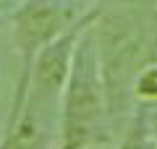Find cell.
<instances>
[{"instance_id":"obj_1","label":"cell","mask_w":157,"mask_h":149,"mask_svg":"<svg viewBox=\"0 0 157 149\" xmlns=\"http://www.w3.org/2000/svg\"><path fill=\"white\" fill-rule=\"evenodd\" d=\"M94 24L84 32L73 55V68L60 105L58 149H92L94 144L107 139L105 126L113 115V107L102 73Z\"/></svg>"},{"instance_id":"obj_8","label":"cell","mask_w":157,"mask_h":149,"mask_svg":"<svg viewBox=\"0 0 157 149\" xmlns=\"http://www.w3.org/2000/svg\"><path fill=\"white\" fill-rule=\"evenodd\" d=\"M155 149H157V144H155Z\"/></svg>"},{"instance_id":"obj_5","label":"cell","mask_w":157,"mask_h":149,"mask_svg":"<svg viewBox=\"0 0 157 149\" xmlns=\"http://www.w3.org/2000/svg\"><path fill=\"white\" fill-rule=\"evenodd\" d=\"M115 149H155L152 147V128H149V118H147V107H139L134 113L128 133Z\"/></svg>"},{"instance_id":"obj_7","label":"cell","mask_w":157,"mask_h":149,"mask_svg":"<svg viewBox=\"0 0 157 149\" xmlns=\"http://www.w3.org/2000/svg\"><path fill=\"white\" fill-rule=\"evenodd\" d=\"M21 3H24V0H0V11H11L13 13Z\"/></svg>"},{"instance_id":"obj_6","label":"cell","mask_w":157,"mask_h":149,"mask_svg":"<svg viewBox=\"0 0 157 149\" xmlns=\"http://www.w3.org/2000/svg\"><path fill=\"white\" fill-rule=\"evenodd\" d=\"M131 97L141 107L157 105V63H149L147 68L139 71V76L134 78V86H131Z\"/></svg>"},{"instance_id":"obj_3","label":"cell","mask_w":157,"mask_h":149,"mask_svg":"<svg viewBox=\"0 0 157 149\" xmlns=\"http://www.w3.org/2000/svg\"><path fill=\"white\" fill-rule=\"evenodd\" d=\"M84 16L86 11L81 13L76 0H24L11 13L13 44H16V52H18V76L11 94L6 128L16 126L18 118L24 115V107H26V99H29V86H32V73L42 50L47 44H52L58 37H63L71 26H76Z\"/></svg>"},{"instance_id":"obj_2","label":"cell","mask_w":157,"mask_h":149,"mask_svg":"<svg viewBox=\"0 0 157 149\" xmlns=\"http://www.w3.org/2000/svg\"><path fill=\"white\" fill-rule=\"evenodd\" d=\"M102 73L110 94L113 115L121 110V94H131L141 68L157 63V18L139 11H118L100 16L94 24Z\"/></svg>"},{"instance_id":"obj_4","label":"cell","mask_w":157,"mask_h":149,"mask_svg":"<svg viewBox=\"0 0 157 149\" xmlns=\"http://www.w3.org/2000/svg\"><path fill=\"white\" fill-rule=\"evenodd\" d=\"M0 149H58V128L32 110H24L16 126L3 128Z\"/></svg>"}]
</instances>
